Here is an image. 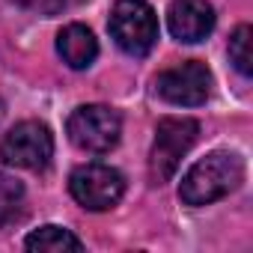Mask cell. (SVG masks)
<instances>
[{"mask_svg": "<svg viewBox=\"0 0 253 253\" xmlns=\"http://www.w3.org/2000/svg\"><path fill=\"white\" fill-rule=\"evenodd\" d=\"M54 155V137L45 122L27 119L9 128L0 140V161L21 170H45Z\"/></svg>", "mask_w": 253, "mask_h": 253, "instance_id": "cell-5", "label": "cell"}, {"mask_svg": "<svg viewBox=\"0 0 253 253\" xmlns=\"http://www.w3.org/2000/svg\"><path fill=\"white\" fill-rule=\"evenodd\" d=\"M244 179V161L235 152H209L182 179L179 197L185 206H209L232 194Z\"/></svg>", "mask_w": 253, "mask_h": 253, "instance_id": "cell-1", "label": "cell"}, {"mask_svg": "<svg viewBox=\"0 0 253 253\" xmlns=\"http://www.w3.org/2000/svg\"><path fill=\"white\" fill-rule=\"evenodd\" d=\"M69 191L72 197L89 209V211H107L110 206H116L125 194V179L119 170L107 167V164H81L72 176H69Z\"/></svg>", "mask_w": 253, "mask_h": 253, "instance_id": "cell-6", "label": "cell"}, {"mask_svg": "<svg viewBox=\"0 0 253 253\" xmlns=\"http://www.w3.org/2000/svg\"><path fill=\"white\" fill-rule=\"evenodd\" d=\"M0 116H3V101H0Z\"/></svg>", "mask_w": 253, "mask_h": 253, "instance_id": "cell-14", "label": "cell"}, {"mask_svg": "<svg viewBox=\"0 0 253 253\" xmlns=\"http://www.w3.org/2000/svg\"><path fill=\"white\" fill-rule=\"evenodd\" d=\"M66 131H69V140L84 149V152H95V155H104L110 152L116 143H119V134H122V119L113 107L107 104H81L69 122H66Z\"/></svg>", "mask_w": 253, "mask_h": 253, "instance_id": "cell-4", "label": "cell"}, {"mask_svg": "<svg viewBox=\"0 0 253 253\" xmlns=\"http://www.w3.org/2000/svg\"><path fill=\"white\" fill-rule=\"evenodd\" d=\"M57 51L69 69H89L92 60L98 57V42L89 27L84 24H69L57 36Z\"/></svg>", "mask_w": 253, "mask_h": 253, "instance_id": "cell-9", "label": "cell"}, {"mask_svg": "<svg viewBox=\"0 0 253 253\" xmlns=\"http://www.w3.org/2000/svg\"><path fill=\"white\" fill-rule=\"evenodd\" d=\"M24 247L33 250V253H66V250H81L84 244H81V238H78L72 229L48 223V226L33 229V232L27 235Z\"/></svg>", "mask_w": 253, "mask_h": 253, "instance_id": "cell-10", "label": "cell"}, {"mask_svg": "<svg viewBox=\"0 0 253 253\" xmlns=\"http://www.w3.org/2000/svg\"><path fill=\"white\" fill-rule=\"evenodd\" d=\"M24 200V188L18 179L12 176H3L0 173V226L9 223L15 214H18V206Z\"/></svg>", "mask_w": 253, "mask_h": 253, "instance_id": "cell-12", "label": "cell"}, {"mask_svg": "<svg viewBox=\"0 0 253 253\" xmlns=\"http://www.w3.org/2000/svg\"><path fill=\"white\" fill-rule=\"evenodd\" d=\"M107 30L128 57H146L158 42V15L146 0H116Z\"/></svg>", "mask_w": 253, "mask_h": 253, "instance_id": "cell-2", "label": "cell"}, {"mask_svg": "<svg viewBox=\"0 0 253 253\" xmlns=\"http://www.w3.org/2000/svg\"><path fill=\"white\" fill-rule=\"evenodd\" d=\"M250 36H253V30H250L247 24H241V27L232 33V39H229V63H232L235 72L244 75V78H250V63H253Z\"/></svg>", "mask_w": 253, "mask_h": 253, "instance_id": "cell-11", "label": "cell"}, {"mask_svg": "<svg viewBox=\"0 0 253 253\" xmlns=\"http://www.w3.org/2000/svg\"><path fill=\"white\" fill-rule=\"evenodd\" d=\"M197 134H200V125H197V119H188V116H164L158 122L155 143L149 152V173L158 185L173 179L182 158L197 143Z\"/></svg>", "mask_w": 253, "mask_h": 253, "instance_id": "cell-3", "label": "cell"}, {"mask_svg": "<svg viewBox=\"0 0 253 253\" xmlns=\"http://www.w3.org/2000/svg\"><path fill=\"white\" fill-rule=\"evenodd\" d=\"M155 89L164 101L179 104V107H197L209 98L211 92V72L200 60L179 63L155 78Z\"/></svg>", "mask_w": 253, "mask_h": 253, "instance_id": "cell-7", "label": "cell"}, {"mask_svg": "<svg viewBox=\"0 0 253 253\" xmlns=\"http://www.w3.org/2000/svg\"><path fill=\"white\" fill-rule=\"evenodd\" d=\"M12 3H18V6L27 9V12H36V15L51 18V15H60V12H66V9L81 6L84 0H12Z\"/></svg>", "mask_w": 253, "mask_h": 253, "instance_id": "cell-13", "label": "cell"}, {"mask_svg": "<svg viewBox=\"0 0 253 253\" xmlns=\"http://www.w3.org/2000/svg\"><path fill=\"white\" fill-rule=\"evenodd\" d=\"M167 27L179 42H203L214 30V9L206 0H173L167 9Z\"/></svg>", "mask_w": 253, "mask_h": 253, "instance_id": "cell-8", "label": "cell"}]
</instances>
